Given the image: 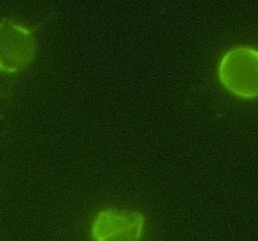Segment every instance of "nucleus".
I'll return each instance as SVG.
<instances>
[{
  "label": "nucleus",
  "mask_w": 258,
  "mask_h": 241,
  "mask_svg": "<svg viewBox=\"0 0 258 241\" xmlns=\"http://www.w3.org/2000/svg\"><path fill=\"white\" fill-rule=\"evenodd\" d=\"M258 52L255 47L237 46L223 55L218 76L223 87L241 99H254L258 95Z\"/></svg>",
  "instance_id": "1"
},
{
  "label": "nucleus",
  "mask_w": 258,
  "mask_h": 241,
  "mask_svg": "<svg viewBox=\"0 0 258 241\" xmlns=\"http://www.w3.org/2000/svg\"><path fill=\"white\" fill-rule=\"evenodd\" d=\"M37 52L33 32L14 19L0 21V72L16 74L27 69Z\"/></svg>",
  "instance_id": "2"
},
{
  "label": "nucleus",
  "mask_w": 258,
  "mask_h": 241,
  "mask_svg": "<svg viewBox=\"0 0 258 241\" xmlns=\"http://www.w3.org/2000/svg\"><path fill=\"white\" fill-rule=\"evenodd\" d=\"M145 218L137 210L106 208L92 225L94 241H141Z\"/></svg>",
  "instance_id": "3"
}]
</instances>
